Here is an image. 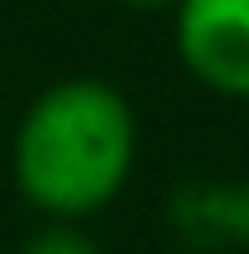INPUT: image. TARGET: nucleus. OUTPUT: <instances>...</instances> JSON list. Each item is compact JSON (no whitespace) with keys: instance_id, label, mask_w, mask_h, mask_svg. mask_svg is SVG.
Segmentation results:
<instances>
[{"instance_id":"nucleus-3","label":"nucleus","mask_w":249,"mask_h":254,"mask_svg":"<svg viewBox=\"0 0 249 254\" xmlns=\"http://www.w3.org/2000/svg\"><path fill=\"white\" fill-rule=\"evenodd\" d=\"M21 254H104L94 244L83 223H62V218H42V228L21 244Z\"/></svg>"},{"instance_id":"nucleus-4","label":"nucleus","mask_w":249,"mask_h":254,"mask_svg":"<svg viewBox=\"0 0 249 254\" xmlns=\"http://www.w3.org/2000/svg\"><path fill=\"white\" fill-rule=\"evenodd\" d=\"M124 5H135V10H177L182 0H124Z\"/></svg>"},{"instance_id":"nucleus-1","label":"nucleus","mask_w":249,"mask_h":254,"mask_svg":"<svg viewBox=\"0 0 249 254\" xmlns=\"http://www.w3.org/2000/svg\"><path fill=\"white\" fill-rule=\"evenodd\" d=\"M140 156L135 104L109 78H62L26 104L10 135V177L26 207L88 223L130 187Z\"/></svg>"},{"instance_id":"nucleus-2","label":"nucleus","mask_w":249,"mask_h":254,"mask_svg":"<svg viewBox=\"0 0 249 254\" xmlns=\"http://www.w3.org/2000/svg\"><path fill=\"white\" fill-rule=\"evenodd\" d=\"M177 57L208 94L249 104V0H182Z\"/></svg>"}]
</instances>
